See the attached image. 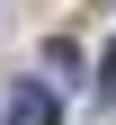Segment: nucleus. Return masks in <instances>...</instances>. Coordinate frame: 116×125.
Instances as JSON below:
<instances>
[{
	"label": "nucleus",
	"mask_w": 116,
	"mask_h": 125,
	"mask_svg": "<svg viewBox=\"0 0 116 125\" xmlns=\"http://www.w3.org/2000/svg\"><path fill=\"white\" fill-rule=\"evenodd\" d=\"M98 98H116V45L98 54Z\"/></svg>",
	"instance_id": "2"
},
{
	"label": "nucleus",
	"mask_w": 116,
	"mask_h": 125,
	"mask_svg": "<svg viewBox=\"0 0 116 125\" xmlns=\"http://www.w3.org/2000/svg\"><path fill=\"white\" fill-rule=\"evenodd\" d=\"M54 116H63V98H54L45 81H18L9 107H0V125H54Z\"/></svg>",
	"instance_id": "1"
}]
</instances>
